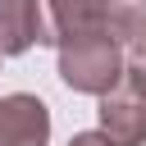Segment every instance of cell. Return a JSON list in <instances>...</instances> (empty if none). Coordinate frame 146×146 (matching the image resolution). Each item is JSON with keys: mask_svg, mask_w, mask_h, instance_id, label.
Wrapping results in <instances>:
<instances>
[{"mask_svg": "<svg viewBox=\"0 0 146 146\" xmlns=\"http://www.w3.org/2000/svg\"><path fill=\"white\" fill-rule=\"evenodd\" d=\"M59 78L73 91L87 96H110L123 78V59H119V41L105 36V27L96 32H78L68 41H59Z\"/></svg>", "mask_w": 146, "mask_h": 146, "instance_id": "6da1fadb", "label": "cell"}, {"mask_svg": "<svg viewBox=\"0 0 146 146\" xmlns=\"http://www.w3.org/2000/svg\"><path fill=\"white\" fill-rule=\"evenodd\" d=\"M36 5V46H59L78 32L100 27V0H32Z\"/></svg>", "mask_w": 146, "mask_h": 146, "instance_id": "7a4b0ae2", "label": "cell"}, {"mask_svg": "<svg viewBox=\"0 0 146 146\" xmlns=\"http://www.w3.org/2000/svg\"><path fill=\"white\" fill-rule=\"evenodd\" d=\"M50 141V110L27 96H0V146H46Z\"/></svg>", "mask_w": 146, "mask_h": 146, "instance_id": "3957f363", "label": "cell"}, {"mask_svg": "<svg viewBox=\"0 0 146 146\" xmlns=\"http://www.w3.org/2000/svg\"><path fill=\"white\" fill-rule=\"evenodd\" d=\"M100 137L110 146H141L146 141V100L132 91H110L100 96Z\"/></svg>", "mask_w": 146, "mask_h": 146, "instance_id": "277c9868", "label": "cell"}, {"mask_svg": "<svg viewBox=\"0 0 146 146\" xmlns=\"http://www.w3.org/2000/svg\"><path fill=\"white\" fill-rule=\"evenodd\" d=\"M27 46H36V5L0 0V55H23Z\"/></svg>", "mask_w": 146, "mask_h": 146, "instance_id": "5b68a950", "label": "cell"}, {"mask_svg": "<svg viewBox=\"0 0 146 146\" xmlns=\"http://www.w3.org/2000/svg\"><path fill=\"white\" fill-rule=\"evenodd\" d=\"M100 27L110 41H146V0H100Z\"/></svg>", "mask_w": 146, "mask_h": 146, "instance_id": "8992f818", "label": "cell"}, {"mask_svg": "<svg viewBox=\"0 0 146 146\" xmlns=\"http://www.w3.org/2000/svg\"><path fill=\"white\" fill-rule=\"evenodd\" d=\"M123 78H128V91L146 100V41L132 46V55H128V64H123Z\"/></svg>", "mask_w": 146, "mask_h": 146, "instance_id": "52a82bcc", "label": "cell"}, {"mask_svg": "<svg viewBox=\"0 0 146 146\" xmlns=\"http://www.w3.org/2000/svg\"><path fill=\"white\" fill-rule=\"evenodd\" d=\"M68 146H110V141H105L100 132H78V137L68 141Z\"/></svg>", "mask_w": 146, "mask_h": 146, "instance_id": "ba28073f", "label": "cell"}]
</instances>
